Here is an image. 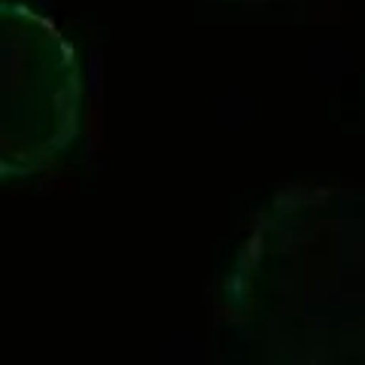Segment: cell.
Instances as JSON below:
<instances>
[{"mask_svg":"<svg viewBox=\"0 0 365 365\" xmlns=\"http://www.w3.org/2000/svg\"><path fill=\"white\" fill-rule=\"evenodd\" d=\"M71 43L37 9L0 0V165L46 155L76 125Z\"/></svg>","mask_w":365,"mask_h":365,"instance_id":"1","label":"cell"}]
</instances>
